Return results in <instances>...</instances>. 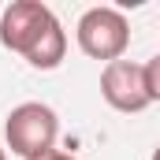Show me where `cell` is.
<instances>
[{
  "mask_svg": "<svg viewBox=\"0 0 160 160\" xmlns=\"http://www.w3.org/2000/svg\"><path fill=\"white\" fill-rule=\"evenodd\" d=\"M4 138H8V149L22 160L45 157L56 149V138H60V119L48 104L41 101H26L19 108H11V116L4 123Z\"/></svg>",
  "mask_w": 160,
  "mask_h": 160,
  "instance_id": "6da1fadb",
  "label": "cell"
},
{
  "mask_svg": "<svg viewBox=\"0 0 160 160\" xmlns=\"http://www.w3.org/2000/svg\"><path fill=\"white\" fill-rule=\"evenodd\" d=\"M75 38L89 60L116 63V60H123V52L130 45V22L116 8H89L75 26Z\"/></svg>",
  "mask_w": 160,
  "mask_h": 160,
  "instance_id": "7a4b0ae2",
  "label": "cell"
},
{
  "mask_svg": "<svg viewBox=\"0 0 160 160\" xmlns=\"http://www.w3.org/2000/svg\"><path fill=\"white\" fill-rule=\"evenodd\" d=\"M56 26H60V19L52 15L48 4H41V0H15L0 15V41H4V48L19 52L26 60Z\"/></svg>",
  "mask_w": 160,
  "mask_h": 160,
  "instance_id": "3957f363",
  "label": "cell"
},
{
  "mask_svg": "<svg viewBox=\"0 0 160 160\" xmlns=\"http://www.w3.org/2000/svg\"><path fill=\"white\" fill-rule=\"evenodd\" d=\"M101 97L116 112H142V108H149L153 97H149V86H145V63H134V60L104 63V71H101Z\"/></svg>",
  "mask_w": 160,
  "mask_h": 160,
  "instance_id": "277c9868",
  "label": "cell"
},
{
  "mask_svg": "<svg viewBox=\"0 0 160 160\" xmlns=\"http://www.w3.org/2000/svg\"><path fill=\"white\" fill-rule=\"evenodd\" d=\"M145 86H149V97L160 101V52L145 63Z\"/></svg>",
  "mask_w": 160,
  "mask_h": 160,
  "instance_id": "5b68a950",
  "label": "cell"
},
{
  "mask_svg": "<svg viewBox=\"0 0 160 160\" xmlns=\"http://www.w3.org/2000/svg\"><path fill=\"white\" fill-rule=\"evenodd\" d=\"M34 160H78V157H71V153H60V149H52V153H45V157H34Z\"/></svg>",
  "mask_w": 160,
  "mask_h": 160,
  "instance_id": "8992f818",
  "label": "cell"
},
{
  "mask_svg": "<svg viewBox=\"0 0 160 160\" xmlns=\"http://www.w3.org/2000/svg\"><path fill=\"white\" fill-rule=\"evenodd\" d=\"M153 160H160V145H157V149H153Z\"/></svg>",
  "mask_w": 160,
  "mask_h": 160,
  "instance_id": "52a82bcc",
  "label": "cell"
},
{
  "mask_svg": "<svg viewBox=\"0 0 160 160\" xmlns=\"http://www.w3.org/2000/svg\"><path fill=\"white\" fill-rule=\"evenodd\" d=\"M0 160H8V153H4V149H0Z\"/></svg>",
  "mask_w": 160,
  "mask_h": 160,
  "instance_id": "ba28073f",
  "label": "cell"
}]
</instances>
